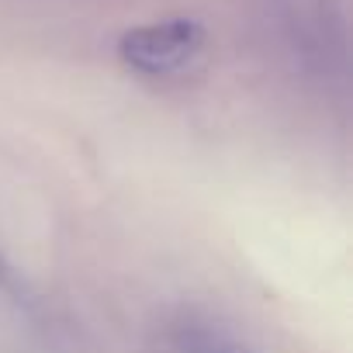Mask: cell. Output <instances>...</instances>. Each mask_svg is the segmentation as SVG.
<instances>
[{"label":"cell","mask_w":353,"mask_h":353,"mask_svg":"<svg viewBox=\"0 0 353 353\" xmlns=\"http://www.w3.org/2000/svg\"><path fill=\"white\" fill-rule=\"evenodd\" d=\"M267 14L288 52L305 70L332 73L343 63L346 49L336 0H267Z\"/></svg>","instance_id":"obj_1"},{"label":"cell","mask_w":353,"mask_h":353,"mask_svg":"<svg viewBox=\"0 0 353 353\" xmlns=\"http://www.w3.org/2000/svg\"><path fill=\"white\" fill-rule=\"evenodd\" d=\"M201 49H205V28L191 18L142 25V28L125 32L118 42L121 63L149 77H166V73L184 70L191 59H198Z\"/></svg>","instance_id":"obj_2"},{"label":"cell","mask_w":353,"mask_h":353,"mask_svg":"<svg viewBox=\"0 0 353 353\" xmlns=\"http://www.w3.org/2000/svg\"><path fill=\"white\" fill-rule=\"evenodd\" d=\"M176 346H181L184 353H253L243 343H236L229 332L212 329V325H198V322L181 325V332H176Z\"/></svg>","instance_id":"obj_3"}]
</instances>
